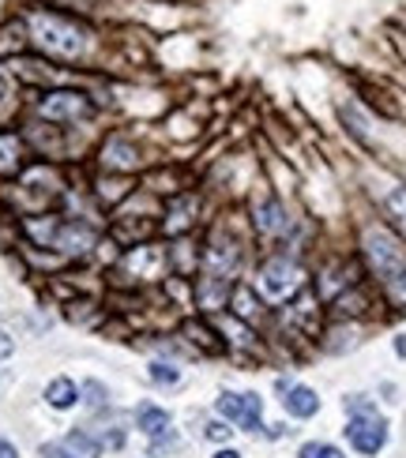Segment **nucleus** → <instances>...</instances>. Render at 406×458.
<instances>
[{"mask_svg": "<svg viewBox=\"0 0 406 458\" xmlns=\"http://www.w3.org/2000/svg\"><path fill=\"white\" fill-rule=\"evenodd\" d=\"M361 263L380 285L384 301L406 312V241L392 225L369 222L361 229Z\"/></svg>", "mask_w": 406, "mask_h": 458, "instance_id": "nucleus-1", "label": "nucleus"}, {"mask_svg": "<svg viewBox=\"0 0 406 458\" xmlns=\"http://www.w3.org/2000/svg\"><path fill=\"white\" fill-rule=\"evenodd\" d=\"M241 267V244L234 233L226 229H215L207 237V248H203V271H200V309L207 312H219L226 309V301L234 297V275Z\"/></svg>", "mask_w": 406, "mask_h": 458, "instance_id": "nucleus-2", "label": "nucleus"}, {"mask_svg": "<svg viewBox=\"0 0 406 458\" xmlns=\"http://www.w3.org/2000/svg\"><path fill=\"white\" fill-rule=\"evenodd\" d=\"M27 30H30V42L42 53L56 56V61H80L94 42V34L75 15L49 12V8H34L27 15Z\"/></svg>", "mask_w": 406, "mask_h": 458, "instance_id": "nucleus-3", "label": "nucleus"}, {"mask_svg": "<svg viewBox=\"0 0 406 458\" xmlns=\"http://www.w3.org/2000/svg\"><path fill=\"white\" fill-rule=\"evenodd\" d=\"M23 233L42 244V248H56L65 256H87L99 233L83 222H72V218H53V215H42V218H27L23 222Z\"/></svg>", "mask_w": 406, "mask_h": 458, "instance_id": "nucleus-4", "label": "nucleus"}, {"mask_svg": "<svg viewBox=\"0 0 406 458\" xmlns=\"http://www.w3.org/2000/svg\"><path fill=\"white\" fill-rule=\"evenodd\" d=\"M305 285H308V275L294 256H271V259H263L260 275H256V293L267 304L294 301V297L305 293Z\"/></svg>", "mask_w": 406, "mask_h": 458, "instance_id": "nucleus-5", "label": "nucleus"}, {"mask_svg": "<svg viewBox=\"0 0 406 458\" xmlns=\"http://www.w3.org/2000/svg\"><path fill=\"white\" fill-rule=\"evenodd\" d=\"M342 436H346V444H350L361 458H376L384 447H388V440H392L388 421H384L376 410H369V413H350V421H346Z\"/></svg>", "mask_w": 406, "mask_h": 458, "instance_id": "nucleus-6", "label": "nucleus"}, {"mask_svg": "<svg viewBox=\"0 0 406 458\" xmlns=\"http://www.w3.org/2000/svg\"><path fill=\"white\" fill-rule=\"evenodd\" d=\"M38 117L53 124H83L94 117V106L83 90H49L38 98Z\"/></svg>", "mask_w": 406, "mask_h": 458, "instance_id": "nucleus-7", "label": "nucleus"}, {"mask_svg": "<svg viewBox=\"0 0 406 458\" xmlns=\"http://www.w3.org/2000/svg\"><path fill=\"white\" fill-rule=\"evenodd\" d=\"M215 410H219L222 421H229V425L241 428V432H256L260 421H263V398L256 391H241V394L222 391Z\"/></svg>", "mask_w": 406, "mask_h": 458, "instance_id": "nucleus-8", "label": "nucleus"}, {"mask_svg": "<svg viewBox=\"0 0 406 458\" xmlns=\"http://www.w3.org/2000/svg\"><path fill=\"white\" fill-rule=\"evenodd\" d=\"M361 285V267L354 259H335V263H327L320 278H316V293L324 304H335L339 297H346L350 290H358Z\"/></svg>", "mask_w": 406, "mask_h": 458, "instance_id": "nucleus-9", "label": "nucleus"}, {"mask_svg": "<svg viewBox=\"0 0 406 458\" xmlns=\"http://www.w3.org/2000/svg\"><path fill=\"white\" fill-rule=\"evenodd\" d=\"M253 225L260 229V237H282L289 229V215L275 196L263 192V196L253 199Z\"/></svg>", "mask_w": 406, "mask_h": 458, "instance_id": "nucleus-10", "label": "nucleus"}, {"mask_svg": "<svg viewBox=\"0 0 406 458\" xmlns=\"http://www.w3.org/2000/svg\"><path fill=\"white\" fill-rule=\"evenodd\" d=\"M99 454H102V444L83 428H75L53 444H42V458H99Z\"/></svg>", "mask_w": 406, "mask_h": 458, "instance_id": "nucleus-11", "label": "nucleus"}, {"mask_svg": "<svg viewBox=\"0 0 406 458\" xmlns=\"http://www.w3.org/2000/svg\"><path fill=\"white\" fill-rule=\"evenodd\" d=\"M135 425H140V432L147 436V440H154V444L177 440V436H173V417L162 406H154V403H140V406H135Z\"/></svg>", "mask_w": 406, "mask_h": 458, "instance_id": "nucleus-12", "label": "nucleus"}, {"mask_svg": "<svg viewBox=\"0 0 406 458\" xmlns=\"http://www.w3.org/2000/svg\"><path fill=\"white\" fill-rule=\"evenodd\" d=\"M282 410L294 417V421H313V417L320 413V394L308 384L282 387Z\"/></svg>", "mask_w": 406, "mask_h": 458, "instance_id": "nucleus-13", "label": "nucleus"}, {"mask_svg": "<svg viewBox=\"0 0 406 458\" xmlns=\"http://www.w3.org/2000/svg\"><path fill=\"white\" fill-rule=\"evenodd\" d=\"M46 403L53 410H72L75 403H80V387H75L68 376H56V379L46 384Z\"/></svg>", "mask_w": 406, "mask_h": 458, "instance_id": "nucleus-14", "label": "nucleus"}, {"mask_svg": "<svg viewBox=\"0 0 406 458\" xmlns=\"http://www.w3.org/2000/svg\"><path fill=\"white\" fill-rule=\"evenodd\" d=\"M102 158H106V165H113V169H132V165H140V150H135L125 136H113V140L106 143V150H102Z\"/></svg>", "mask_w": 406, "mask_h": 458, "instance_id": "nucleus-15", "label": "nucleus"}, {"mask_svg": "<svg viewBox=\"0 0 406 458\" xmlns=\"http://www.w3.org/2000/svg\"><path fill=\"white\" fill-rule=\"evenodd\" d=\"M384 215H388V225L406 241V184H395L388 196H384Z\"/></svg>", "mask_w": 406, "mask_h": 458, "instance_id": "nucleus-16", "label": "nucleus"}, {"mask_svg": "<svg viewBox=\"0 0 406 458\" xmlns=\"http://www.w3.org/2000/svg\"><path fill=\"white\" fill-rule=\"evenodd\" d=\"M23 169V140L15 131H0V174H19Z\"/></svg>", "mask_w": 406, "mask_h": 458, "instance_id": "nucleus-17", "label": "nucleus"}, {"mask_svg": "<svg viewBox=\"0 0 406 458\" xmlns=\"http://www.w3.org/2000/svg\"><path fill=\"white\" fill-rule=\"evenodd\" d=\"M196 207H200V199L196 196H185V199H177L169 207V222H166V233H185V229H192V215H196Z\"/></svg>", "mask_w": 406, "mask_h": 458, "instance_id": "nucleus-18", "label": "nucleus"}, {"mask_svg": "<svg viewBox=\"0 0 406 458\" xmlns=\"http://www.w3.org/2000/svg\"><path fill=\"white\" fill-rule=\"evenodd\" d=\"M298 458H346V451L339 444H327V440H308L298 447Z\"/></svg>", "mask_w": 406, "mask_h": 458, "instance_id": "nucleus-19", "label": "nucleus"}, {"mask_svg": "<svg viewBox=\"0 0 406 458\" xmlns=\"http://www.w3.org/2000/svg\"><path fill=\"white\" fill-rule=\"evenodd\" d=\"M80 398H83V403H87L91 410H102V406L109 403V391L99 384V379H87L83 391H80Z\"/></svg>", "mask_w": 406, "mask_h": 458, "instance_id": "nucleus-20", "label": "nucleus"}, {"mask_svg": "<svg viewBox=\"0 0 406 458\" xmlns=\"http://www.w3.org/2000/svg\"><path fill=\"white\" fill-rule=\"evenodd\" d=\"M151 379H154V384H162V387H173V384H181V369L154 360V365H151Z\"/></svg>", "mask_w": 406, "mask_h": 458, "instance_id": "nucleus-21", "label": "nucleus"}, {"mask_svg": "<svg viewBox=\"0 0 406 458\" xmlns=\"http://www.w3.org/2000/svg\"><path fill=\"white\" fill-rule=\"evenodd\" d=\"M185 331H188V335H196V342H200V346H207V350H222V342L215 338V331L200 327L196 319H188V323H185Z\"/></svg>", "mask_w": 406, "mask_h": 458, "instance_id": "nucleus-22", "label": "nucleus"}, {"mask_svg": "<svg viewBox=\"0 0 406 458\" xmlns=\"http://www.w3.org/2000/svg\"><path fill=\"white\" fill-rule=\"evenodd\" d=\"M203 436L207 440H215V444H226L229 436H234V425L229 421H211V425H203Z\"/></svg>", "mask_w": 406, "mask_h": 458, "instance_id": "nucleus-23", "label": "nucleus"}, {"mask_svg": "<svg viewBox=\"0 0 406 458\" xmlns=\"http://www.w3.org/2000/svg\"><path fill=\"white\" fill-rule=\"evenodd\" d=\"M94 0H53V8H75V12H87Z\"/></svg>", "mask_w": 406, "mask_h": 458, "instance_id": "nucleus-24", "label": "nucleus"}, {"mask_svg": "<svg viewBox=\"0 0 406 458\" xmlns=\"http://www.w3.org/2000/svg\"><path fill=\"white\" fill-rule=\"evenodd\" d=\"M12 353H15V342H12L4 331H0V360H8Z\"/></svg>", "mask_w": 406, "mask_h": 458, "instance_id": "nucleus-25", "label": "nucleus"}, {"mask_svg": "<svg viewBox=\"0 0 406 458\" xmlns=\"http://www.w3.org/2000/svg\"><path fill=\"white\" fill-rule=\"evenodd\" d=\"M0 458H19L15 444H8V440H0Z\"/></svg>", "mask_w": 406, "mask_h": 458, "instance_id": "nucleus-26", "label": "nucleus"}, {"mask_svg": "<svg viewBox=\"0 0 406 458\" xmlns=\"http://www.w3.org/2000/svg\"><path fill=\"white\" fill-rule=\"evenodd\" d=\"M215 458H241V451H234V447H222V451H215Z\"/></svg>", "mask_w": 406, "mask_h": 458, "instance_id": "nucleus-27", "label": "nucleus"}, {"mask_svg": "<svg viewBox=\"0 0 406 458\" xmlns=\"http://www.w3.org/2000/svg\"><path fill=\"white\" fill-rule=\"evenodd\" d=\"M395 350H399V357H406V335H399V342H395Z\"/></svg>", "mask_w": 406, "mask_h": 458, "instance_id": "nucleus-28", "label": "nucleus"}, {"mask_svg": "<svg viewBox=\"0 0 406 458\" xmlns=\"http://www.w3.org/2000/svg\"><path fill=\"white\" fill-rule=\"evenodd\" d=\"M4 94H8V80H4V75H0V102H4Z\"/></svg>", "mask_w": 406, "mask_h": 458, "instance_id": "nucleus-29", "label": "nucleus"}]
</instances>
